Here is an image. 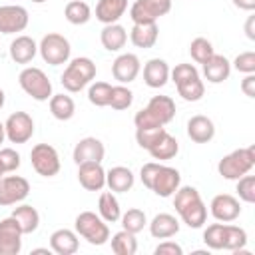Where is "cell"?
I'll return each instance as SVG.
<instances>
[{"label": "cell", "mask_w": 255, "mask_h": 255, "mask_svg": "<svg viewBox=\"0 0 255 255\" xmlns=\"http://www.w3.org/2000/svg\"><path fill=\"white\" fill-rule=\"evenodd\" d=\"M139 177H141V183L159 197L173 195L175 189L181 183V175L175 167L161 165V163H155V161L143 163L141 171H139Z\"/></svg>", "instance_id": "1"}, {"label": "cell", "mask_w": 255, "mask_h": 255, "mask_svg": "<svg viewBox=\"0 0 255 255\" xmlns=\"http://www.w3.org/2000/svg\"><path fill=\"white\" fill-rule=\"evenodd\" d=\"M173 195H175L173 207L179 213V217L183 219V223L191 229L203 227V223L207 219V207H205L199 191L191 185H183V187H177Z\"/></svg>", "instance_id": "2"}, {"label": "cell", "mask_w": 255, "mask_h": 255, "mask_svg": "<svg viewBox=\"0 0 255 255\" xmlns=\"http://www.w3.org/2000/svg\"><path fill=\"white\" fill-rule=\"evenodd\" d=\"M253 165H255V147L249 145V147L233 149L231 153L221 157L217 163V171L225 179H239L245 173H249Z\"/></svg>", "instance_id": "3"}, {"label": "cell", "mask_w": 255, "mask_h": 255, "mask_svg": "<svg viewBox=\"0 0 255 255\" xmlns=\"http://www.w3.org/2000/svg\"><path fill=\"white\" fill-rule=\"evenodd\" d=\"M96 78V64L86 58V56H80V58H74L64 74H62V86L68 90V92H80L84 90L92 80Z\"/></svg>", "instance_id": "4"}, {"label": "cell", "mask_w": 255, "mask_h": 255, "mask_svg": "<svg viewBox=\"0 0 255 255\" xmlns=\"http://www.w3.org/2000/svg\"><path fill=\"white\" fill-rule=\"evenodd\" d=\"M76 233L82 235L90 245H104L110 239V229L106 221L94 211H82L76 217Z\"/></svg>", "instance_id": "5"}, {"label": "cell", "mask_w": 255, "mask_h": 255, "mask_svg": "<svg viewBox=\"0 0 255 255\" xmlns=\"http://www.w3.org/2000/svg\"><path fill=\"white\" fill-rule=\"evenodd\" d=\"M18 84L36 102H46L52 98V82L40 68H34V66L24 68L18 76Z\"/></svg>", "instance_id": "6"}, {"label": "cell", "mask_w": 255, "mask_h": 255, "mask_svg": "<svg viewBox=\"0 0 255 255\" xmlns=\"http://www.w3.org/2000/svg\"><path fill=\"white\" fill-rule=\"evenodd\" d=\"M38 52L42 56V60L50 66H62L70 60V42L68 38H64L62 34L58 32H50L46 34L42 40H40V46H38Z\"/></svg>", "instance_id": "7"}, {"label": "cell", "mask_w": 255, "mask_h": 255, "mask_svg": "<svg viewBox=\"0 0 255 255\" xmlns=\"http://www.w3.org/2000/svg\"><path fill=\"white\" fill-rule=\"evenodd\" d=\"M169 10L171 0H135L129 8V18L133 24H155Z\"/></svg>", "instance_id": "8"}, {"label": "cell", "mask_w": 255, "mask_h": 255, "mask_svg": "<svg viewBox=\"0 0 255 255\" xmlns=\"http://www.w3.org/2000/svg\"><path fill=\"white\" fill-rule=\"evenodd\" d=\"M30 161L42 177H54L60 171V155L50 143H36L30 151Z\"/></svg>", "instance_id": "9"}, {"label": "cell", "mask_w": 255, "mask_h": 255, "mask_svg": "<svg viewBox=\"0 0 255 255\" xmlns=\"http://www.w3.org/2000/svg\"><path fill=\"white\" fill-rule=\"evenodd\" d=\"M4 129L12 143H26L34 135V120L26 112H14L4 122Z\"/></svg>", "instance_id": "10"}, {"label": "cell", "mask_w": 255, "mask_h": 255, "mask_svg": "<svg viewBox=\"0 0 255 255\" xmlns=\"http://www.w3.org/2000/svg\"><path fill=\"white\" fill-rule=\"evenodd\" d=\"M30 193V183L28 179L20 177V175H8V177H0V205L8 207V205H16L20 201H24Z\"/></svg>", "instance_id": "11"}, {"label": "cell", "mask_w": 255, "mask_h": 255, "mask_svg": "<svg viewBox=\"0 0 255 255\" xmlns=\"http://www.w3.org/2000/svg\"><path fill=\"white\" fill-rule=\"evenodd\" d=\"M28 10L18 4L0 6V34H16L26 30L28 26Z\"/></svg>", "instance_id": "12"}, {"label": "cell", "mask_w": 255, "mask_h": 255, "mask_svg": "<svg viewBox=\"0 0 255 255\" xmlns=\"http://www.w3.org/2000/svg\"><path fill=\"white\" fill-rule=\"evenodd\" d=\"M22 229L10 215L0 221V255H18L22 249Z\"/></svg>", "instance_id": "13"}, {"label": "cell", "mask_w": 255, "mask_h": 255, "mask_svg": "<svg viewBox=\"0 0 255 255\" xmlns=\"http://www.w3.org/2000/svg\"><path fill=\"white\" fill-rule=\"evenodd\" d=\"M209 211H211V215L217 221L231 223V221H235L241 215V205H239V199L237 197H233L229 193H219V195H215L211 199Z\"/></svg>", "instance_id": "14"}, {"label": "cell", "mask_w": 255, "mask_h": 255, "mask_svg": "<svg viewBox=\"0 0 255 255\" xmlns=\"http://www.w3.org/2000/svg\"><path fill=\"white\" fill-rule=\"evenodd\" d=\"M141 70V64H139V58L135 54H120L114 64H112V76L120 82V84H129L137 78Z\"/></svg>", "instance_id": "15"}, {"label": "cell", "mask_w": 255, "mask_h": 255, "mask_svg": "<svg viewBox=\"0 0 255 255\" xmlns=\"http://www.w3.org/2000/svg\"><path fill=\"white\" fill-rule=\"evenodd\" d=\"M104 153H106V147L98 137H84V139H80L76 143L72 157H74V161L78 165L80 163H90V161L102 163Z\"/></svg>", "instance_id": "16"}, {"label": "cell", "mask_w": 255, "mask_h": 255, "mask_svg": "<svg viewBox=\"0 0 255 255\" xmlns=\"http://www.w3.org/2000/svg\"><path fill=\"white\" fill-rule=\"evenodd\" d=\"M78 181L88 191L104 189V185H106V171H104L102 163H96V161L80 163L78 165Z\"/></svg>", "instance_id": "17"}, {"label": "cell", "mask_w": 255, "mask_h": 255, "mask_svg": "<svg viewBox=\"0 0 255 255\" xmlns=\"http://www.w3.org/2000/svg\"><path fill=\"white\" fill-rule=\"evenodd\" d=\"M169 80V66L161 58H151L143 66V82L149 88H163Z\"/></svg>", "instance_id": "18"}, {"label": "cell", "mask_w": 255, "mask_h": 255, "mask_svg": "<svg viewBox=\"0 0 255 255\" xmlns=\"http://www.w3.org/2000/svg\"><path fill=\"white\" fill-rule=\"evenodd\" d=\"M147 114L161 126L169 124L173 118H175V102L169 98V96H153L147 106H145Z\"/></svg>", "instance_id": "19"}, {"label": "cell", "mask_w": 255, "mask_h": 255, "mask_svg": "<svg viewBox=\"0 0 255 255\" xmlns=\"http://www.w3.org/2000/svg\"><path fill=\"white\" fill-rule=\"evenodd\" d=\"M187 135L195 143H207L215 135V126L207 116L197 114V116L189 118V122H187Z\"/></svg>", "instance_id": "20"}, {"label": "cell", "mask_w": 255, "mask_h": 255, "mask_svg": "<svg viewBox=\"0 0 255 255\" xmlns=\"http://www.w3.org/2000/svg\"><path fill=\"white\" fill-rule=\"evenodd\" d=\"M203 66V76L207 78V82H211V84H221V82H225L227 78H229V74H231V62L225 58V56H221V54H213L205 64H201Z\"/></svg>", "instance_id": "21"}, {"label": "cell", "mask_w": 255, "mask_h": 255, "mask_svg": "<svg viewBox=\"0 0 255 255\" xmlns=\"http://www.w3.org/2000/svg\"><path fill=\"white\" fill-rule=\"evenodd\" d=\"M133 173L129 167H124V165H116L112 169L106 171V185L110 187V191L114 193H126L133 187Z\"/></svg>", "instance_id": "22"}, {"label": "cell", "mask_w": 255, "mask_h": 255, "mask_svg": "<svg viewBox=\"0 0 255 255\" xmlns=\"http://www.w3.org/2000/svg\"><path fill=\"white\" fill-rule=\"evenodd\" d=\"M78 247V233H74L72 229H56L50 235V249L58 255H74Z\"/></svg>", "instance_id": "23"}, {"label": "cell", "mask_w": 255, "mask_h": 255, "mask_svg": "<svg viewBox=\"0 0 255 255\" xmlns=\"http://www.w3.org/2000/svg\"><path fill=\"white\" fill-rule=\"evenodd\" d=\"M128 10V0H98L96 18L102 24H116Z\"/></svg>", "instance_id": "24"}, {"label": "cell", "mask_w": 255, "mask_h": 255, "mask_svg": "<svg viewBox=\"0 0 255 255\" xmlns=\"http://www.w3.org/2000/svg\"><path fill=\"white\" fill-rule=\"evenodd\" d=\"M38 54V46L30 36H16L10 42V58L16 64H28Z\"/></svg>", "instance_id": "25"}, {"label": "cell", "mask_w": 255, "mask_h": 255, "mask_svg": "<svg viewBox=\"0 0 255 255\" xmlns=\"http://www.w3.org/2000/svg\"><path fill=\"white\" fill-rule=\"evenodd\" d=\"M179 231V221L171 213H157L149 223V233L155 239H169Z\"/></svg>", "instance_id": "26"}, {"label": "cell", "mask_w": 255, "mask_h": 255, "mask_svg": "<svg viewBox=\"0 0 255 255\" xmlns=\"http://www.w3.org/2000/svg\"><path fill=\"white\" fill-rule=\"evenodd\" d=\"M100 40H102V46L110 52H118L126 46L128 42V32L124 26H120L118 22L116 24H106L102 34H100Z\"/></svg>", "instance_id": "27"}, {"label": "cell", "mask_w": 255, "mask_h": 255, "mask_svg": "<svg viewBox=\"0 0 255 255\" xmlns=\"http://www.w3.org/2000/svg\"><path fill=\"white\" fill-rule=\"evenodd\" d=\"M157 24H133L129 40L135 48H151L157 42Z\"/></svg>", "instance_id": "28"}, {"label": "cell", "mask_w": 255, "mask_h": 255, "mask_svg": "<svg viewBox=\"0 0 255 255\" xmlns=\"http://www.w3.org/2000/svg\"><path fill=\"white\" fill-rule=\"evenodd\" d=\"M149 151V155L153 157V159H159V161H167V159H171V157H175L177 155V151H179V143H177V139L173 137V135H169L167 131L147 149Z\"/></svg>", "instance_id": "29"}, {"label": "cell", "mask_w": 255, "mask_h": 255, "mask_svg": "<svg viewBox=\"0 0 255 255\" xmlns=\"http://www.w3.org/2000/svg\"><path fill=\"white\" fill-rule=\"evenodd\" d=\"M12 217L18 221V225H20V229H22V233L26 235V233H34L36 229H38V225H40V213L36 211V207H32V205H18L14 211H12Z\"/></svg>", "instance_id": "30"}, {"label": "cell", "mask_w": 255, "mask_h": 255, "mask_svg": "<svg viewBox=\"0 0 255 255\" xmlns=\"http://www.w3.org/2000/svg\"><path fill=\"white\" fill-rule=\"evenodd\" d=\"M50 112H52V116H54L56 120L68 122V120H72L74 114H76V104H74V100H72L70 96H66V94H56V96L50 98Z\"/></svg>", "instance_id": "31"}, {"label": "cell", "mask_w": 255, "mask_h": 255, "mask_svg": "<svg viewBox=\"0 0 255 255\" xmlns=\"http://www.w3.org/2000/svg\"><path fill=\"white\" fill-rule=\"evenodd\" d=\"M98 211H100V217H102L106 223H116V221L122 217L120 201L116 199L114 191H104V193L100 195V201H98Z\"/></svg>", "instance_id": "32"}, {"label": "cell", "mask_w": 255, "mask_h": 255, "mask_svg": "<svg viewBox=\"0 0 255 255\" xmlns=\"http://www.w3.org/2000/svg\"><path fill=\"white\" fill-rule=\"evenodd\" d=\"M64 16H66V20H68L70 24L82 26V24H86V22L92 18V10H90V6H88L86 2H82V0H70V2L66 4V8H64Z\"/></svg>", "instance_id": "33"}, {"label": "cell", "mask_w": 255, "mask_h": 255, "mask_svg": "<svg viewBox=\"0 0 255 255\" xmlns=\"http://www.w3.org/2000/svg\"><path fill=\"white\" fill-rule=\"evenodd\" d=\"M247 245V233L243 227L237 225H229L225 223V241H223V249L233 251V253H245L243 247Z\"/></svg>", "instance_id": "34"}, {"label": "cell", "mask_w": 255, "mask_h": 255, "mask_svg": "<svg viewBox=\"0 0 255 255\" xmlns=\"http://www.w3.org/2000/svg\"><path fill=\"white\" fill-rule=\"evenodd\" d=\"M112 251L116 255H133L137 251V241L135 235L122 229L112 237Z\"/></svg>", "instance_id": "35"}, {"label": "cell", "mask_w": 255, "mask_h": 255, "mask_svg": "<svg viewBox=\"0 0 255 255\" xmlns=\"http://www.w3.org/2000/svg\"><path fill=\"white\" fill-rule=\"evenodd\" d=\"M122 227L126 229V231H129V233H139V231H143V227L147 225V219H145V213L141 211V209H137V207H131V209H128L122 217Z\"/></svg>", "instance_id": "36"}, {"label": "cell", "mask_w": 255, "mask_h": 255, "mask_svg": "<svg viewBox=\"0 0 255 255\" xmlns=\"http://www.w3.org/2000/svg\"><path fill=\"white\" fill-rule=\"evenodd\" d=\"M177 94L185 100V102H197L203 98L205 94V86L201 82V78H193V80H187L183 84H177Z\"/></svg>", "instance_id": "37"}, {"label": "cell", "mask_w": 255, "mask_h": 255, "mask_svg": "<svg viewBox=\"0 0 255 255\" xmlns=\"http://www.w3.org/2000/svg\"><path fill=\"white\" fill-rule=\"evenodd\" d=\"M110 98H112V86L108 82H94L90 86V90H88L90 104H94L98 108L110 106Z\"/></svg>", "instance_id": "38"}, {"label": "cell", "mask_w": 255, "mask_h": 255, "mask_svg": "<svg viewBox=\"0 0 255 255\" xmlns=\"http://www.w3.org/2000/svg\"><path fill=\"white\" fill-rule=\"evenodd\" d=\"M165 133L163 126H151V128H135V141L139 147L149 149L161 135Z\"/></svg>", "instance_id": "39"}, {"label": "cell", "mask_w": 255, "mask_h": 255, "mask_svg": "<svg viewBox=\"0 0 255 255\" xmlns=\"http://www.w3.org/2000/svg\"><path fill=\"white\" fill-rule=\"evenodd\" d=\"M189 54H191V58H193V62H197V64H205L215 52H213V46H211V42L207 40V38H195V40H191V44H189Z\"/></svg>", "instance_id": "40"}, {"label": "cell", "mask_w": 255, "mask_h": 255, "mask_svg": "<svg viewBox=\"0 0 255 255\" xmlns=\"http://www.w3.org/2000/svg\"><path fill=\"white\" fill-rule=\"evenodd\" d=\"M223 241H225V223H211L207 225V229L203 231V243L209 249H223Z\"/></svg>", "instance_id": "41"}, {"label": "cell", "mask_w": 255, "mask_h": 255, "mask_svg": "<svg viewBox=\"0 0 255 255\" xmlns=\"http://www.w3.org/2000/svg\"><path fill=\"white\" fill-rule=\"evenodd\" d=\"M133 102V92L126 86H112V98H110V106L114 110H128Z\"/></svg>", "instance_id": "42"}, {"label": "cell", "mask_w": 255, "mask_h": 255, "mask_svg": "<svg viewBox=\"0 0 255 255\" xmlns=\"http://www.w3.org/2000/svg\"><path fill=\"white\" fill-rule=\"evenodd\" d=\"M237 193L239 199L245 203H253L255 201V177L253 175H243L237 179Z\"/></svg>", "instance_id": "43"}, {"label": "cell", "mask_w": 255, "mask_h": 255, "mask_svg": "<svg viewBox=\"0 0 255 255\" xmlns=\"http://www.w3.org/2000/svg\"><path fill=\"white\" fill-rule=\"evenodd\" d=\"M169 76H171V80H173L175 86H177V84H183V82H187V80L199 78V72H197V68H195L193 64H177V66L169 72Z\"/></svg>", "instance_id": "44"}, {"label": "cell", "mask_w": 255, "mask_h": 255, "mask_svg": "<svg viewBox=\"0 0 255 255\" xmlns=\"http://www.w3.org/2000/svg\"><path fill=\"white\" fill-rule=\"evenodd\" d=\"M0 167L4 173L16 171L20 167V153L12 147H2L0 149Z\"/></svg>", "instance_id": "45"}, {"label": "cell", "mask_w": 255, "mask_h": 255, "mask_svg": "<svg viewBox=\"0 0 255 255\" xmlns=\"http://www.w3.org/2000/svg\"><path fill=\"white\" fill-rule=\"evenodd\" d=\"M233 66L241 74H255V52H243L233 60Z\"/></svg>", "instance_id": "46"}, {"label": "cell", "mask_w": 255, "mask_h": 255, "mask_svg": "<svg viewBox=\"0 0 255 255\" xmlns=\"http://www.w3.org/2000/svg\"><path fill=\"white\" fill-rule=\"evenodd\" d=\"M183 249L173 241H163L155 247V255H181Z\"/></svg>", "instance_id": "47"}, {"label": "cell", "mask_w": 255, "mask_h": 255, "mask_svg": "<svg viewBox=\"0 0 255 255\" xmlns=\"http://www.w3.org/2000/svg\"><path fill=\"white\" fill-rule=\"evenodd\" d=\"M241 92L247 98H255V74H245V78L241 80Z\"/></svg>", "instance_id": "48"}, {"label": "cell", "mask_w": 255, "mask_h": 255, "mask_svg": "<svg viewBox=\"0 0 255 255\" xmlns=\"http://www.w3.org/2000/svg\"><path fill=\"white\" fill-rule=\"evenodd\" d=\"M245 34L249 40H255V16H249L245 22Z\"/></svg>", "instance_id": "49"}, {"label": "cell", "mask_w": 255, "mask_h": 255, "mask_svg": "<svg viewBox=\"0 0 255 255\" xmlns=\"http://www.w3.org/2000/svg\"><path fill=\"white\" fill-rule=\"evenodd\" d=\"M233 4H235L239 10H247V12L255 10V0H233Z\"/></svg>", "instance_id": "50"}, {"label": "cell", "mask_w": 255, "mask_h": 255, "mask_svg": "<svg viewBox=\"0 0 255 255\" xmlns=\"http://www.w3.org/2000/svg\"><path fill=\"white\" fill-rule=\"evenodd\" d=\"M4 137H6V129H4V124L0 122V143L4 141Z\"/></svg>", "instance_id": "51"}, {"label": "cell", "mask_w": 255, "mask_h": 255, "mask_svg": "<svg viewBox=\"0 0 255 255\" xmlns=\"http://www.w3.org/2000/svg\"><path fill=\"white\" fill-rule=\"evenodd\" d=\"M2 106H4V92L0 90V108H2Z\"/></svg>", "instance_id": "52"}, {"label": "cell", "mask_w": 255, "mask_h": 255, "mask_svg": "<svg viewBox=\"0 0 255 255\" xmlns=\"http://www.w3.org/2000/svg\"><path fill=\"white\" fill-rule=\"evenodd\" d=\"M32 2H36V4H42V2H48V0H32Z\"/></svg>", "instance_id": "53"}, {"label": "cell", "mask_w": 255, "mask_h": 255, "mask_svg": "<svg viewBox=\"0 0 255 255\" xmlns=\"http://www.w3.org/2000/svg\"><path fill=\"white\" fill-rule=\"evenodd\" d=\"M2 175H4V171H2V167H0V177H2Z\"/></svg>", "instance_id": "54"}]
</instances>
